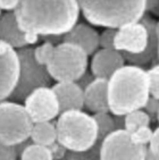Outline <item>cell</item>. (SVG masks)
<instances>
[{
  "label": "cell",
  "mask_w": 159,
  "mask_h": 160,
  "mask_svg": "<svg viewBox=\"0 0 159 160\" xmlns=\"http://www.w3.org/2000/svg\"><path fill=\"white\" fill-rule=\"evenodd\" d=\"M14 15L23 32L61 37L77 24V0H19Z\"/></svg>",
  "instance_id": "1"
},
{
  "label": "cell",
  "mask_w": 159,
  "mask_h": 160,
  "mask_svg": "<svg viewBox=\"0 0 159 160\" xmlns=\"http://www.w3.org/2000/svg\"><path fill=\"white\" fill-rule=\"evenodd\" d=\"M149 94L147 69L134 65H124L108 80L109 114L125 116L142 109Z\"/></svg>",
  "instance_id": "2"
},
{
  "label": "cell",
  "mask_w": 159,
  "mask_h": 160,
  "mask_svg": "<svg viewBox=\"0 0 159 160\" xmlns=\"http://www.w3.org/2000/svg\"><path fill=\"white\" fill-rule=\"evenodd\" d=\"M90 24L106 28L139 23L146 15V0H77Z\"/></svg>",
  "instance_id": "3"
},
{
  "label": "cell",
  "mask_w": 159,
  "mask_h": 160,
  "mask_svg": "<svg viewBox=\"0 0 159 160\" xmlns=\"http://www.w3.org/2000/svg\"><path fill=\"white\" fill-rule=\"evenodd\" d=\"M57 143L68 152L89 151L98 141V125L93 115L83 110L60 112L55 123Z\"/></svg>",
  "instance_id": "4"
},
{
  "label": "cell",
  "mask_w": 159,
  "mask_h": 160,
  "mask_svg": "<svg viewBox=\"0 0 159 160\" xmlns=\"http://www.w3.org/2000/svg\"><path fill=\"white\" fill-rule=\"evenodd\" d=\"M89 56L76 44L60 42L55 47L47 71L56 82H76L88 71Z\"/></svg>",
  "instance_id": "5"
},
{
  "label": "cell",
  "mask_w": 159,
  "mask_h": 160,
  "mask_svg": "<svg viewBox=\"0 0 159 160\" xmlns=\"http://www.w3.org/2000/svg\"><path fill=\"white\" fill-rule=\"evenodd\" d=\"M33 51L34 48L32 47H25L17 50L19 74L15 89L9 97L13 101H24L25 98L34 90L47 88L51 84L52 78L47 71V67L38 64L34 59Z\"/></svg>",
  "instance_id": "6"
},
{
  "label": "cell",
  "mask_w": 159,
  "mask_h": 160,
  "mask_svg": "<svg viewBox=\"0 0 159 160\" xmlns=\"http://www.w3.org/2000/svg\"><path fill=\"white\" fill-rule=\"evenodd\" d=\"M33 122L23 105L15 101L0 102V142L10 147L30 140Z\"/></svg>",
  "instance_id": "7"
},
{
  "label": "cell",
  "mask_w": 159,
  "mask_h": 160,
  "mask_svg": "<svg viewBox=\"0 0 159 160\" xmlns=\"http://www.w3.org/2000/svg\"><path fill=\"white\" fill-rule=\"evenodd\" d=\"M147 147L132 141L125 129L109 133L101 142L99 160H144Z\"/></svg>",
  "instance_id": "8"
},
{
  "label": "cell",
  "mask_w": 159,
  "mask_h": 160,
  "mask_svg": "<svg viewBox=\"0 0 159 160\" xmlns=\"http://www.w3.org/2000/svg\"><path fill=\"white\" fill-rule=\"evenodd\" d=\"M24 108L34 123L52 122L60 114L58 100L51 88H40L30 93L24 101Z\"/></svg>",
  "instance_id": "9"
},
{
  "label": "cell",
  "mask_w": 159,
  "mask_h": 160,
  "mask_svg": "<svg viewBox=\"0 0 159 160\" xmlns=\"http://www.w3.org/2000/svg\"><path fill=\"white\" fill-rule=\"evenodd\" d=\"M19 74L17 51L0 40V102L10 97Z\"/></svg>",
  "instance_id": "10"
},
{
  "label": "cell",
  "mask_w": 159,
  "mask_h": 160,
  "mask_svg": "<svg viewBox=\"0 0 159 160\" xmlns=\"http://www.w3.org/2000/svg\"><path fill=\"white\" fill-rule=\"evenodd\" d=\"M140 23L143 25L148 33V46L143 52L138 55H131L127 52H121L125 62L130 65L143 67L146 65H158L159 58V23L153 19L151 16L144 15L141 18Z\"/></svg>",
  "instance_id": "11"
},
{
  "label": "cell",
  "mask_w": 159,
  "mask_h": 160,
  "mask_svg": "<svg viewBox=\"0 0 159 160\" xmlns=\"http://www.w3.org/2000/svg\"><path fill=\"white\" fill-rule=\"evenodd\" d=\"M148 46V33L143 25L139 23L126 24L117 28L114 48L119 52L138 55L143 52Z\"/></svg>",
  "instance_id": "12"
},
{
  "label": "cell",
  "mask_w": 159,
  "mask_h": 160,
  "mask_svg": "<svg viewBox=\"0 0 159 160\" xmlns=\"http://www.w3.org/2000/svg\"><path fill=\"white\" fill-rule=\"evenodd\" d=\"M125 65L124 57L117 50L98 49L92 55L90 73L95 78L109 80L111 75Z\"/></svg>",
  "instance_id": "13"
},
{
  "label": "cell",
  "mask_w": 159,
  "mask_h": 160,
  "mask_svg": "<svg viewBox=\"0 0 159 160\" xmlns=\"http://www.w3.org/2000/svg\"><path fill=\"white\" fill-rule=\"evenodd\" d=\"M83 105L92 114L109 112L108 81L95 78L83 90Z\"/></svg>",
  "instance_id": "14"
},
{
  "label": "cell",
  "mask_w": 159,
  "mask_h": 160,
  "mask_svg": "<svg viewBox=\"0 0 159 160\" xmlns=\"http://www.w3.org/2000/svg\"><path fill=\"white\" fill-rule=\"evenodd\" d=\"M61 42L76 44L91 56L99 49V33L90 25L80 23L63 35Z\"/></svg>",
  "instance_id": "15"
},
{
  "label": "cell",
  "mask_w": 159,
  "mask_h": 160,
  "mask_svg": "<svg viewBox=\"0 0 159 160\" xmlns=\"http://www.w3.org/2000/svg\"><path fill=\"white\" fill-rule=\"evenodd\" d=\"M51 89L57 97L60 112L83 110V90L75 82H57Z\"/></svg>",
  "instance_id": "16"
},
{
  "label": "cell",
  "mask_w": 159,
  "mask_h": 160,
  "mask_svg": "<svg viewBox=\"0 0 159 160\" xmlns=\"http://www.w3.org/2000/svg\"><path fill=\"white\" fill-rule=\"evenodd\" d=\"M0 40L14 49L28 47L24 40V32L19 28L14 12H8L0 16Z\"/></svg>",
  "instance_id": "17"
},
{
  "label": "cell",
  "mask_w": 159,
  "mask_h": 160,
  "mask_svg": "<svg viewBox=\"0 0 159 160\" xmlns=\"http://www.w3.org/2000/svg\"><path fill=\"white\" fill-rule=\"evenodd\" d=\"M30 140L32 143L49 148L57 142L56 125L52 122L34 123L31 131Z\"/></svg>",
  "instance_id": "18"
},
{
  "label": "cell",
  "mask_w": 159,
  "mask_h": 160,
  "mask_svg": "<svg viewBox=\"0 0 159 160\" xmlns=\"http://www.w3.org/2000/svg\"><path fill=\"white\" fill-rule=\"evenodd\" d=\"M19 160H55L51 151L47 147L30 142L19 153Z\"/></svg>",
  "instance_id": "19"
},
{
  "label": "cell",
  "mask_w": 159,
  "mask_h": 160,
  "mask_svg": "<svg viewBox=\"0 0 159 160\" xmlns=\"http://www.w3.org/2000/svg\"><path fill=\"white\" fill-rule=\"evenodd\" d=\"M150 118L142 109L131 111L124 116V129L129 133L143 126H150Z\"/></svg>",
  "instance_id": "20"
},
{
  "label": "cell",
  "mask_w": 159,
  "mask_h": 160,
  "mask_svg": "<svg viewBox=\"0 0 159 160\" xmlns=\"http://www.w3.org/2000/svg\"><path fill=\"white\" fill-rule=\"evenodd\" d=\"M55 50V46L50 42H44L41 46L34 48L33 56L34 59L37 60L38 64L47 66V64L49 62V60L51 59L52 53Z\"/></svg>",
  "instance_id": "21"
},
{
  "label": "cell",
  "mask_w": 159,
  "mask_h": 160,
  "mask_svg": "<svg viewBox=\"0 0 159 160\" xmlns=\"http://www.w3.org/2000/svg\"><path fill=\"white\" fill-rule=\"evenodd\" d=\"M149 94L155 99H159V66L153 65L147 71Z\"/></svg>",
  "instance_id": "22"
},
{
  "label": "cell",
  "mask_w": 159,
  "mask_h": 160,
  "mask_svg": "<svg viewBox=\"0 0 159 160\" xmlns=\"http://www.w3.org/2000/svg\"><path fill=\"white\" fill-rule=\"evenodd\" d=\"M130 135H131L132 141L134 143L147 147L150 139H151V135H152V129L150 126H143L135 129L134 132L130 133Z\"/></svg>",
  "instance_id": "23"
},
{
  "label": "cell",
  "mask_w": 159,
  "mask_h": 160,
  "mask_svg": "<svg viewBox=\"0 0 159 160\" xmlns=\"http://www.w3.org/2000/svg\"><path fill=\"white\" fill-rule=\"evenodd\" d=\"M142 110L149 116L150 122L157 123L159 119V101L158 99H155L152 97H149L146 102V105L143 106Z\"/></svg>",
  "instance_id": "24"
},
{
  "label": "cell",
  "mask_w": 159,
  "mask_h": 160,
  "mask_svg": "<svg viewBox=\"0 0 159 160\" xmlns=\"http://www.w3.org/2000/svg\"><path fill=\"white\" fill-rule=\"evenodd\" d=\"M115 28H106L102 33L99 34V48L100 49L114 50V39L116 34Z\"/></svg>",
  "instance_id": "25"
},
{
  "label": "cell",
  "mask_w": 159,
  "mask_h": 160,
  "mask_svg": "<svg viewBox=\"0 0 159 160\" xmlns=\"http://www.w3.org/2000/svg\"><path fill=\"white\" fill-rule=\"evenodd\" d=\"M18 153L15 147L3 144L0 142V160H17Z\"/></svg>",
  "instance_id": "26"
},
{
  "label": "cell",
  "mask_w": 159,
  "mask_h": 160,
  "mask_svg": "<svg viewBox=\"0 0 159 160\" xmlns=\"http://www.w3.org/2000/svg\"><path fill=\"white\" fill-rule=\"evenodd\" d=\"M147 149L149 151H151L152 153L158 154L159 156V129H158V127L152 131V135H151V139H150L149 143H148V145H147Z\"/></svg>",
  "instance_id": "27"
},
{
  "label": "cell",
  "mask_w": 159,
  "mask_h": 160,
  "mask_svg": "<svg viewBox=\"0 0 159 160\" xmlns=\"http://www.w3.org/2000/svg\"><path fill=\"white\" fill-rule=\"evenodd\" d=\"M93 80H95L93 75H92L91 73H90V72L86 71L85 73H84V74H83L82 76L80 77L79 80H77L76 82H75V83H76L77 85H79L82 90H84L86 88V86L89 85V84L91 83V82Z\"/></svg>",
  "instance_id": "28"
},
{
  "label": "cell",
  "mask_w": 159,
  "mask_h": 160,
  "mask_svg": "<svg viewBox=\"0 0 159 160\" xmlns=\"http://www.w3.org/2000/svg\"><path fill=\"white\" fill-rule=\"evenodd\" d=\"M146 12L152 15H159V0H146Z\"/></svg>",
  "instance_id": "29"
},
{
  "label": "cell",
  "mask_w": 159,
  "mask_h": 160,
  "mask_svg": "<svg viewBox=\"0 0 159 160\" xmlns=\"http://www.w3.org/2000/svg\"><path fill=\"white\" fill-rule=\"evenodd\" d=\"M19 0H0V9L7 10V12H14Z\"/></svg>",
  "instance_id": "30"
},
{
  "label": "cell",
  "mask_w": 159,
  "mask_h": 160,
  "mask_svg": "<svg viewBox=\"0 0 159 160\" xmlns=\"http://www.w3.org/2000/svg\"><path fill=\"white\" fill-rule=\"evenodd\" d=\"M39 39H40L39 34L33 33V32H24V40L28 47H32L34 44H37Z\"/></svg>",
  "instance_id": "31"
},
{
  "label": "cell",
  "mask_w": 159,
  "mask_h": 160,
  "mask_svg": "<svg viewBox=\"0 0 159 160\" xmlns=\"http://www.w3.org/2000/svg\"><path fill=\"white\" fill-rule=\"evenodd\" d=\"M113 116L114 125H115V131L116 129H124V116Z\"/></svg>",
  "instance_id": "32"
},
{
  "label": "cell",
  "mask_w": 159,
  "mask_h": 160,
  "mask_svg": "<svg viewBox=\"0 0 159 160\" xmlns=\"http://www.w3.org/2000/svg\"><path fill=\"white\" fill-rule=\"evenodd\" d=\"M144 160H159V156L158 154L152 153L151 151H149L147 149V150H146V157H144Z\"/></svg>",
  "instance_id": "33"
},
{
  "label": "cell",
  "mask_w": 159,
  "mask_h": 160,
  "mask_svg": "<svg viewBox=\"0 0 159 160\" xmlns=\"http://www.w3.org/2000/svg\"><path fill=\"white\" fill-rule=\"evenodd\" d=\"M67 160H76V159H67Z\"/></svg>",
  "instance_id": "34"
},
{
  "label": "cell",
  "mask_w": 159,
  "mask_h": 160,
  "mask_svg": "<svg viewBox=\"0 0 159 160\" xmlns=\"http://www.w3.org/2000/svg\"><path fill=\"white\" fill-rule=\"evenodd\" d=\"M0 16H1V9H0Z\"/></svg>",
  "instance_id": "35"
}]
</instances>
